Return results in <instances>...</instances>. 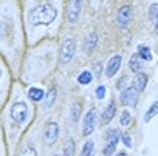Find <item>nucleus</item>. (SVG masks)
<instances>
[{
    "mask_svg": "<svg viewBox=\"0 0 158 156\" xmlns=\"http://www.w3.org/2000/svg\"><path fill=\"white\" fill-rule=\"evenodd\" d=\"M122 66V57L120 55H114L112 58L108 61L107 63V67H106V74L107 77H112L118 73V70L120 69Z\"/></svg>",
    "mask_w": 158,
    "mask_h": 156,
    "instance_id": "7",
    "label": "nucleus"
},
{
    "mask_svg": "<svg viewBox=\"0 0 158 156\" xmlns=\"http://www.w3.org/2000/svg\"><path fill=\"white\" fill-rule=\"evenodd\" d=\"M106 86H104V85H100V86H98L96 88V97L99 98V100H103L104 97H106Z\"/></svg>",
    "mask_w": 158,
    "mask_h": 156,
    "instance_id": "25",
    "label": "nucleus"
},
{
    "mask_svg": "<svg viewBox=\"0 0 158 156\" xmlns=\"http://www.w3.org/2000/svg\"><path fill=\"white\" fill-rule=\"evenodd\" d=\"M28 97L33 101H41L45 97V92L42 89H39V88H31L28 90Z\"/></svg>",
    "mask_w": 158,
    "mask_h": 156,
    "instance_id": "17",
    "label": "nucleus"
},
{
    "mask_svg": "<svg viewBox=\"0 0 158 156\" xmlns=\"http://www.w3.org/2000/svg\"><path fill=\"white\" fill-rule=\"evenodd\" d=\"M115 113H116V105H115L114 102H110L108 106L106 108V111H104L103 115H102V123L103 124H108L111 120L114 119Z\"/></svg>",
    "mask_w": 158,
    "mask_h": 156,
    "instance_id": "11",
    "label": "nucleus"
},
{
    "mask_svg": "<svg viewBox=\"0 0 158 156\" xmlns=\"http://www.w3.org/2000/svg\"><path fill=\"white\" fill-rule=\"evenodd\" d=\"M80 113H81V108L78 106V104H73V106L70 108V116H72V120H73L74 123L78 121Z\"/></svg>",
    "mask_w": 158,
    "mask_h": 156,
    "instance_id": "23",
    "label": "nucleus"
},
{
    "mask_svg": "<svg viewBox=\"0 0 158 156\" xmlns=\"http://www.w3.org/2000/svg\"><path fill=\"white\" fill-rule=\"evenodd\" d=\"M74 151H76V144L74 141L69 139L65 143V147H64V155L62 156H74Z\"/></svg>",
    "mask_w": 158,
    "mask_h": 156,
    "instance_id": "21",
    "label": "nucleus"
},
{
    "mask_svg": "<svg viewBox=\"0 0 158 156\" xmlns=\"http://www.w3.org/2000/svg\"><path fill=\"white\" fill-rule=\"evenodd\" d=\"M132 18V10L130 6H124L120 8L119 14H118V26L120 28H126L127 24L130 23Z\"/></svg>",
    "mask_w": 158,
    "mask_h": 156,
    "instance_id": "6",
    "label": "nucleus"
},
{
    "mask_svg": "<svg viewBox=\"0 0 158 156\" xmlns=\"http://www.w3.org/2000/svg\"><path fill=\"white\" fill-rule=\"evenodd\" d=\"M146 84H147V76L145 73H138L134 80V89L135 92H143L146 88Z\"/></svg>",
    "mask_w": 158,
    "mask_h": 156,
    "instance_id": "12",
    "label": "nucleus"
},
{
    "mask_svg": "<svg viewBox=\"0 0 158 156\" xmlns=\"http://www.w3.org/2000/svg\"><path fill=\"white\" fill-rule=\"evenodd\" d=\"M138 55L142 58L143 62H145V61H152V59H153L152 50H150V47H147V46H139Z\"/></svg>",
    "mask_w": 158,
    "mask_h": 156,
    "instance_id": "16",
    "label": "nucleus"
},
{
    "mask_svg": "<svg viewBox=\"0 0 158 156\" xmlns=\"http://www.w3.org/2000/svg\"><path fill=\"white\" fill-rule=\"evenodd\" d=\"M149 16L152 19V22L154 23H158V3H154V4L150 6V10H149Z\"/></svg>",
    "mask_w": 158,
    "mask_h": 156,
    "instance_id": "22",
    "label": "nucleus"
},
{
    "mask_svg": "<svg viewBox=\"0 0 158 156\" xmlns=\"http://www.w3.org/2000/svg\"><path fill=\"white\" fill-rule=\"evenodd\" d=\"M98 42H99V38H98V35H96V33H91L84 42V51L85 53L93 51L95 47L98 46Z\"/></svg>",
    "mask_w": 158,
    "mask_h": 156,
    "instance_id": "10",
    "label": "nucleus"
},
{
    "mask_svg": "<svg viewBox=\"0 0 158 156\" xmlns=\"http://www.w3.org/2000/svg\"><path fill=\"white\" fill-rule=\"evenodd\" d=\"M95 125H96V112L92 109V111H89L84 117L82 135H84V136H89V135L93 132V129H95Z\"/></svg>",
    "mask_w": 158,
    "mask_h": 156,
    "instance_id": "4",
    "label": "nucleus"
},
{
    "mask_svg": "<svg viewBox=\"0 0 158 156\" xmlns=\"http://www.w3.org/2000/svg\"><path fill=\"white\" fill-rule=\"evenodd\" d=\"M22 156H37V150L33 148V147H28V148H26V150L23 151Z\"/></svg>",
    "mask_w": 158,
    "mask_h": 156,
    "instance_id": "27",
    "label": "nucleus"
},
{
    "mask_svg": "<svg viewBox=\"0 0 158 156\" xmlns=\"http://www.w3.org/2000/svg\"><path fill=\"white\" fill-rule=\"evenodd\" d=\"M54 156H58V155H54Z\"/></svg>",
    "mask_w": 158,
    "mask_h": 156,
    "instance_id": "31",
    "label": "nucleus"
},
{
    "mask_svg": "<svg viewBox=\"0 0 158 156\" xmlns=\"http://www.w3.org/2000/svg\"><path fill=\"white\" fill-rule=\"evenodd\" d=\"M57 16V10L50 4H41L31 10L28 14V20L33 26H41V24H48L53 23V20Z\"/></svg>",
    "mask_w": 158,
    "mask_h": 156,
    "instance_id": "1",
    "label": "nucleus"
},
{
    "mask_svg": "<svg viewBox=\"0 0 158 156\" xmlns=\"http://www.w3.org/2000/svg\"><path fill=\"white\" fill-rule=\"evenodd\" d=\"M118 141H119V136L114 137V139H111V140L108 141V144H107L106 147H104V150H103L104 156H112V154L115 152V150H116Z\"/></svg>",
    "mask_w": 158,
    "mask_h": 156,
    "instance_id": "14",
    "label": "nucleus"
},
{
    "mask_svg": "<svg viewBox=\"0 0 158 156\" xmlns=\"http://www.w3.org/2000/svg\"><path fill=\"white\" fill-rule=\"evenodd\" d=\"M92 80H93V76H92V73H91V72H88V70L82 72L80 76L77 77L78 84H81V85H88V84H91V82H92Z\"/></svg>",
    "mask_w": 158,
    "mask_h": 156,
    "instance_id": "20",
    "label": "nucleus"
},
{
    "mask_svg": "<svg viewBox=\"0 0 158 156\" xmlns=\"http://www.w3.org/2000/svg\"><path fill=\"white\" fill-rule=\"evenodd\" d=\"M80 7H81V2H78V0L70 2L69 11H68V20L70 23H74L78 19V16H80Z\"/></svg>",
    "mask_w": 158,
    "mask_h": 156,
    "instance_id": "9",
    "label": "nucleus"
},
{
    "mask_svg": "<svg viewBox=\"0 0 158 156\" xmlns=\"http://www.w3.org/2000/svg\"><path fill=\"white\" fill-rule=\"evenodd\" d=\"M156 33H157V34H158V23H157V24H156Z\"/></svg>",
    "mask_w": 158,
    "mask_h": 156,
    "instance_id": "29",
    "label": "nucleus"
},
{
    "mask_svg": "<svg viewBox=\"0 0 158 156\" xmlns=\"http://www.w3.org/2000/svg\"><path fill=\"white\" fill-rule=\"evenodd\" d=\"M118 156H127V154H126V152H120V154L118 155Z\"/></svg>",
    "mask_w": 158,
    "mask_h": 156,
    "instance_id": "28",
    "label": "nucleus"
},
{
    "mask_svg": "<svg viewBox=\"0 0 158 156\" xmlns=\"http://www.w3.org/2000/svg\"><path fill=\"white\" fill-rule=\"evenodd\" d=\"M120 101H122V104L126 105V106L135 104L136 92H135L134 88H127V89H124L123 92H122L120 93Z\"/></svg>",
    "mask_w": 158,
    "mask_h": 156,
    "instance_id": "8",
    "label": "nucleus"
},
{
    "mask_svg": "<svg viewBox=\"0 0 158 156\" xmlns=\"http://www.w3.org/2000/svg\"><path fill=\"white\" fill-rule=\"evenodd\" d=\"M157 113H158V101L154 102V104L149 108V111L145 113V116H143V121H145V123H149L150 120L153 119V117H156Z\"/></svg>",
    "mask_w": 158,
    "mask_h": 156,
    "instance_id": "18",
    "label": "nucleus"
},
{
    "mask_svg": "<svg viewBox=\"0 0 158 156\" xmlns=\"http://www.w3.org/2000/svg\"><path fill=\"white\" fill-rule=\"evenodd\" d=\"M143 62L142 61V58L139 57L138 54H134V55H131V58H130V62H128V65H130V69L132 70V72H141V70L143 69Z\"/></svg>",
    "mask_w": 158,
    "mask_h": 156,
    "instance_id": "13",
    "label": "nucleus"
},
{
    "mask_svg": "<svg viewBox=\"0 0 158 156\" xmlns=\"http://www.w3.org/2000/svg\"><path fill=\"white\" fill-rule=\"evenodd\" d=\"M74 51H76V42H74V39L66 38L65 41L62 42V45H61V54H60L61 62L68 63L73 58Z\"/></svg>",
    "mask_w": 158,
    "mask_h": 156,
    "instance_id": "2",
    "label": "nucleus"
},
{
    "mask_svg": "<svg viewBox=\"0 0 158 156\" xmlns=\"http://www.w3.org/2000/svg\"><path fill=\"white\" fill-rule=\"evenodd\" d=\"M0 77H2V70H0Z\"/></svg>",
    "mask_w": 158,
    "mask_h": 156,
    "instance_id": "30",
    "label": "nucleus"
},
{
    "mask_svg": "<svg viewBox=\"0 0 158 156\" xmlns=\"http://www.w3.org/2000/svg\"><path fill=\"white\" fill-rule=\"evenodd\" d=\"M56 98H57V90L54 89V88H52V89H50V90L48 92V94L45 96L44 106H46V108H50V106L54 104Z\"/></svg>",
    "mask_w": 158,
    "mask_h": 156,
    "instance_id": "15",
    "label": "nucleus"
},
{
    "mask_svg": "<svg viewBox=\"0 0 158 156\" xmlns=\"http://www.w3.org/2000/svg\"><path fill=\"white\" fill-rule=\"evenodd\" d=\"M58 133H60V127L58 124L52 121L48 124L45 129V143L46 144H54L57 137H58Z\"/></svg>",
    "mask_w": 158,
    "mask_h": 156,
    "instance_id": "5",
    "label": "nucleus"
},
{
    "mask_svg": "<svg viewBox=\"0 0 158 156\" xmlns=\"http://www.w3.org/2000/svg\"><path fill=\"white\" fill-rule=\"evenodd\" d=\"M122 141H123V144H124L127 148H130L131 145H132L131 137H130V135H128V133H123V135H122Z\"/></svg>",
    "mask_w": 158,
    "mask_h": 156,
    "instance_id": "26",
    "label": "nucleus"
},
{
    "mask_svg": "<svg viewBox=\"0 0 158 156\" xmlns=\"http://www.w3.org/2000/svg\"><path fill=\"white\" fill-rule=\"evenodd\" d=\"M11 117L14 121L22 124L27 117V105L24 102H15L11 106Z\"/></svg>",
    "mask_w": 158,
    "mask_h": 156,
    "instance_id": "3",
    "label": "nucleus"
},
{
    "mask_svg": "<svg viewBox=\"0 0 158 156\" xmlns=\"http://www.w3.org/2000/svg\"><path fill=\"white\" fill-rule=\"evenodd\" d=\"M93 154H95V143L93 140H87V143L82 147L81 156H93Z\"/></svg>",
    "mask_w": 158,
    "mask_h": 156,
    "instance_id": "19",
    "label": "nucleus"
},
{
    "mask_svg": "<svg viewBox=\"0 0 158 156\" xmlns=\"http://www.w3.org/2000/svg\"><path fill=\"white\" fill-rule=\"evenodd\" d=\"M130 121H131L130 112H128V111H123V113H122V116H120V124L123 127H127L128 124H130Z\"/></svg>",
    "mask_w": 158,
    "mask_h": 156,
    "instance_id": "24",
    "label": "nucleus"
}]
</instances>
